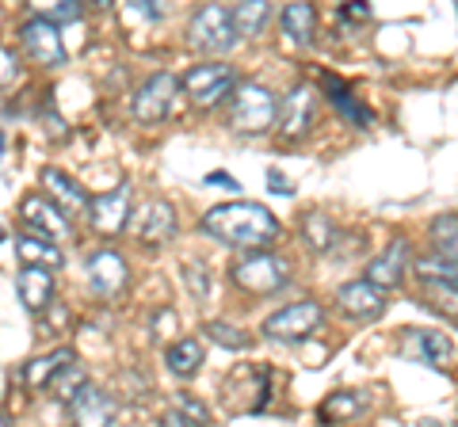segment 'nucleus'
Masks as SVG:
<instances>
[{
    "instance_id": "7ed1b4c3",
    "label": "nucleus",
    "mask_w": 458,
    "mask_h": 427,
    "mask_svg": "<svg viewBox=\"0 0 458 427\" xmlns=\"http://www.w3.org/2000/svg\"><path fill=\"white\" fill-rule=\"evenodd\" d=\"M229 279L237 282L245 294H276L283 290L286 282H291V264L283 260V255L276 252H249L245 260L233 264V272H229Z\"/></svg>"
},
{
    "instance_id": "c85d7f7f",
    "label": "nucleus",
    "mask_w": 458,
    "mask_h": 427,
    "mask_svg": "<svg viewBox=\"0 0 458 427\" xmlns=\"http://www.w3.org/2000/svg\"><path fill=\"white\" fill-rule=\"evenodd\" d=\"M428 237H432V248L443 255V260L458 264V214H443V218H436Z\"/></svg>"
},
{
    "instance_id": "c756f323",
    "label": "nucleus",
    "mask_w": 458,
    "mask_h": 427,
    "mask_svg": "<svg viewBox=\"0 0 458 427\" xmlns=\"http://www.w3.org/2000/svg\"><path fill=\"white\" fill-rule=\"evenodd\" d=\"M84 386H89V374H84V366H81V363H69L62 374L50 381V393L57 397V401L73 405V401H77V393H81Z\"/></svg>"
},
{
    "instance_id": "f704fd0d",
    "label": "nucleus",
    "mask_w": 458,
    "mask_h": 427,
    "mask_svg": "<svg viewBox=\"0 0 458 427\" xmlns=\"http://www.w3.org/2000/svg\"><path fill=\"white\" fill-rule=\"evenodd\" d=\"M183 279H188L191 297H207L210 294V272H207V264L188 260V264H183Z\"/></svg>"
},
{
    "instance_id": "0eeeda50",
    "label": "nucleus",
    "mask_w": 458,
    "mask_h": 427,
    "mask_svg": "<svg viewBox=\"0 0 458 427\" xmlns=\"http://www.w3.org/2000/svg\"><path fill=\"white\" fill-rule=\"evenodd\" d=\"M20 218L27 225V233L50 240V245H54V240H69V233H73L65 210L57 206L54 198H47V195H27L20 203Z\"/></svg>"
},
{
    "instance_id": "ddd939ff",
    "label": "nucleus",
    "mask_w": 458,
    "mask_h": 427,
    "mask_svg": "<svg viewBox=\"0 0 458 427\" xmlns=\"http://www.w3.org/2000/svg\"><path fill=\"white\" fill-rule=\"evenodd\" d=\"M336 309L348 321H375V317H382V313H386V290L370 287L367 279L344 282V287L336 290Z\"/></svg>"
},
{
    "instance_id": "393cba45",
    "label": "nucleus",
    "mask_w": 458,
    "mask_h": 427,
    "mask_svg": "<svg viewBox=\"0 0 458 427\" xmlns=\"http://www.w3.org/2000/svg\"><path fill=\"white\" fill-rule=\"evenodd\" d=\"M16 255L23 260V267H62V248H54L50 240H42V237H31V233H20L16 240Z\"/></svg>"
},
{
    "instance_id": "4468645a",
    "label": "nucleus",
    "mask_w": 458,
    "mask_h": 427,
    "mask_svg": "<svg viewBox=\"0 0 458 427\" xmlns=\"http://www.w3.org/2000/svg\"><path fill=\"white\" fill-rule=\"evenodd\" d=\"M89 218H92V225H96V230L104 233V237L123 233V230H126V222L134 218V214H131V183H119L114 191L96 195V198H92Z\"/></svg>"
},
{
    "instance_id": "423d86ee",
    "label": "nucleus",
    "mask_w": 458,
    "mask_h": 427,
    "mask_svg": "<svg viewBox=\"0 0 458 427\" xmlns=\"http://www.w3.org/2000/svg\"><path fill=\"white\" fill-rule=\"evenodd\" d=\"M321 324V306L318 302H294L276 309L271 317L260 324V332L279 344H302V339Z\"/></svg>"
},
{
    "instance_id": "20e7f679",
    "label": "nucleus",
    "mask_w": 458,
    "mask_h": 427,
    "mask_svg": "<svg viewBox=\"0 0 458 427\" xmlns=\"http://www.w3.org/2000/svg\"><path fill=\"white\" fill-rule=\"evenodd\" d=\"M237 23H233V8L225 4H207L195 12L191 20V46L203 54H225L237 46Z\"/></svg>"
},
{
    "instance_id": "2f4dec72",
    "label": "nucleus",
    "mask_w": 458,
    "mask_h": 427,
    "mask_svg": "<svg viewBox=\"0 0 458 427\" xmlns=\"http://www.w3.org/2000/svg\"><path fill=\"white\" fill-rule=\"evenodd\" d=\"M203 336L214 339V344H222V347H233V351H241V347L252 344L249 332H241L237 324H225V321H207V324H203Z\"/></svg>"
},
{
    "instance_id": "5701e85b",
    "label": "nucleus",
    "mask_w": 458,
    "mask_h": 427,
    "mask_svg": "<svg viewBox=\"0 0 458 427\" xmlns=\"http://www.w3.org/2000/svg\"><path fill=\"white\" fill-rule=\"evenodd\" d=\"M412 267H417L420 282H428V287H439V290L458 294V264L454 260H443L439 252H428Z\"/></svg>"
},
{
    "instance_id": "a19ab883",
    "label": "nucleus",
    "mask_w": 458,
    "mask_h": 427,
    "mask_svg": "<svg viewBox=\"0 0 458 427\" xmlns=\"http://www.w3.org/2000/svg\"><path fill=\"white\" fill-rule=\"evenodd\" d=\"M340 16H344V20H360V23H363V20H370V8L355 0V4H344V8H340Z\"/></svg>"
},
{
    "instance_id": "dca6fc26",
    "label": "nucleus",
    "mask_w": 458,
    "mask_h": 427,
    "mask_svg": "<svg viewBox=\"0 0 458 427\" xmlns=\"http://www.w3.org/2000/svg\"><path fill=\"white\" fill-rule=\"evenodd\" d=\"M313 107H318L313 84H294V88L283 96V104H279V130H283V138H302L310 130V122H313Z\"/></svg>"
},
{
    "instance_id": "6ab92c4d",
    "label": "nucleus",
    "mask_w": 458,
    "mask_h": 427,
    "mask_svg": "<svg viewBox=\"0 0 458 427\" xmlns=\"http://www.w3.org/2000/svg\"><path fill=\"white\" fill-rule=\"evenodd\" d=\"M69 420H73V427H107L114 420V401L89 381V386L77 393V401L69 405Z\"/></svg>"
},
{
    "instance_id": "b1692460",
    "label": "nucleus",
    "mask_w": 458,
    "mask_h": 427,
    "mask_svg": "<svg viewBox=\"0 0 458 427\" xmlns=\"http://www.w3.org/2000/svg\"><path fill=\"white\" fill-rule=\"evenodd\" d=\"M279 23H283V35L291 42H298V46H310V42H313V27H318V12H313V4H302V0H298V4L283 8Z\"/></svg>"
},
{
    "instance_id": "e433bc0d",
    "label": "nucleus",
    "mask_w": 458,
    "mask_h": 427,
    "mask_svg": "<svg viewBox=\"0 0 458 427\" xmlns=\"http://www.w3.org/2000/svg\"><path fill=\"white\" fill-rule=\"evenodd\" d=\"M134 16H146V20H161L165 16V4H157V0H138V4H131Z\"/></svg>"
},
{
    "instance_id": "39448f33",
    "label": "nucleus",
    "mask_w": 458,
    "mask_h": 427,
    "mask_svg": "<svg viewBox=\"0 0 458 427\" xmlns=\"http://www.w3.org/2000/svg\"><path fill=\"white\" fill-rule=\"evenodd\" d=\"M180 88L188 92V99L195 107H214L222 104V96L237 92V77H233V65H222V62H207V65H191L183 73Z\"/></svg>"
},
{
    "instance_id": "58836bf2",
    "label": "nucleus",
    "mask_w": 458,
    "mask_h": 427,
    "mask_svg": "<svg viewBox=\"0 0 458 427\" xmlns=\"http://www.w3.org/2000/svg\"><path fill=\"white\" fill-rule=\"evenodd\" d=\"M172 329H176V317H172L168 309H157V313H153V332L165 336V332H172Z\"/></svg>"
},
{
    "instance_id": "4c0bfd02",
    "label": "nucleus",
    "mask_w": 458,
    "mask_h": 427,
    "mask_svg": "<svg viewBox=\"0 0 458 427\" xmlns=\"http://www.w3.org/2000/svg\"><path fill=\"white\" fill-rule=\"evenodd\" d=\"M267 183H271V191H276V195H294V183L286 180L279 168H267Z\"/></svg>"
},
{
    "instance_id": "1a4fd4ad",
    "label": "nucleus",
    "mask_w": 458,
    "mask_h": 427,
    "mask_svg": "<svg viewBox=\"0 0 458 427\" xmlns=\"http://www.w3.org/2000/svg\"><path fill=\"white\" fill-rule=\"evenodd\" d=\"M176 88H180V80L172 77V73H153V77L134 92V99H131V115H134L138 122H161L168 111H172Z\"/></svg>"
},
{
    "instance_id": "4be33fe9",
    "label": "nucleus",
    "mask_w": 458,
    "mask_h": 427,
    "mask_svg": "<svg viewBox=\"0 0 458 427\" xmlns=\"http://www.w3.org/2000/svg\"><path fill=\"white\" fill-rule=\"evenodd\" d=\"M321 84H325V92H328V104H333L348 122H355L360 130H367V126L375 122V115H370V111L360 104V99L352 96V88H348L344 80H336V77H321Z\"/></svg>"
},
{
    "instance_id": "2eb2a0df",
    "label": "nucleus",
    "mask_w": 458,
    "mask_h": 427,
    "mask_svg": "<svg viewBox=\"0 0 458 427\" xmlns=\"http://www.w3.org/2000/svg\"><path fill=\"white\" fill-rule=\"evenodd\" d=\"M126 279H131V272H126V260L114 248H96L89 255V287L96 297H114Z\"/></svg>"
},
{
    "instance_id": "9b49d317",
    "label": "nucleus",
    "mask_w": 458,
    "mask_h": 427,
    "mask_svg": "<svg viewBox=\"0 0 458 427\" xmlns=\"http://www.w3.org/2000/svg\"><path fill=\"white\" fill-rule=\"evenodd\" d=\"M397 351L424 366H447L454 359V344L436 329H405L397 336Z\"/></svg>"
},
{
    "instance_id": "412c9836",
    "label": "nucleus",
    "mask_w": 458,
    "mask_h": 427,
    "mask_svg": "<svg viewBox=\"0 0 458 427\" xmlns=\"http://www.w3.org/2000/svg\"><path fill=\"white\" fill-rule=\"evenodd\" d=\"M69 363H77L73 359V351L69 347H62V351H50V355H38V359H31L23 370H20V378L27 381L31 389H50V381L62 374V370L69 366Z\"/></svg>"
},
{
    "instance_id": "cd10ccee",
    "label": "nucleus",
    "mask_w": 458,
    "mask_h": 427,
    "mask_svg": "<svg viewBox=\"0 0 458 427\" xmlns=\"http://www.w3.org/2000/svg\"><path fill=\"white\" fill-rule=\"evenodd\" d=\"M267 20H271V4H264V0H241V4H233V23L245 38L260 35Z\"/></svg>"
},
{
    "instance_id": "9d476101",
    "label": "nucleus",
    "mask_w": 458,
    "mask_h": 427,
    "mask_svg": "<svg viewBox=\"0 0 458 427\" xmlns=\"http://www.w3.org/2000/svg\"><path fill=\"white\" fill-rule=\"evenodd\" d=\"M134 237L141 240V245H149V248H161L168 245L172 237H176V210H172L165 198H149V203H141L134 210Z\"/></svg>"
},
{
    "instance_id": "473e14b6",
    "label": "nucleus",
    "mask_w": 458,
    "mask_h": 427,
    "mask_svg": "<svg viewBox=\"0 0 458 427\" xmlns=\"http://www.w3.org/2000/svg\"><path fill=\"white\" fill-rule=\"evenodd\" d=\"M38 16L50 23H73L81 20V4L77 0H54V4H38Z\"/></svg>"
},
{
    "instance_id": "37998d69",
    "label": "nucleus",
    "mask_w": 458,
    "mask_h": 427,
    "mask_svg": "<svg viewBox=\"0 0 458 427\" xmlns=\"http://www.w3.org/2000/svg\"><path fill=\"white\" fill-rule=\"evenodd\" d=\"M417 427H443V423H436V420H420Z\"/></svg>"
},
{
    "instance_id": "f3484780",
    "label": "nucleus",
    "mask_w": 458,
    "mask_h": 427,
    "mask_svg": "<svg viewBox=\"0 0 458 427\" xmlns=\"http://www.w3.org/2000/svg\"><path fill=\"white\" fill-rule=\"evenodd\" d=\"M42 188H47V195L65 210V218H77V214L92 210V198L84 195L81 183L73 176H65L62 168H42Z\"/></svg>"
},
{
    "instance_id": "f8f14e48",
    "label": "nucleus",
    "mask_w": 458,
    "mask_h": 427,
    "mask_svg": "<svg viewBox=\"0 0 458 427\" xmlns=\"http://www.w3.org/2000/svg\"><path fill=\"white\" fill-rule=\"evenodd\" d=\"M20 42H23V50L31 54V58L38 65H47V69H57V65H65V46H62V35H57V27L50 20H42V16H31L23 27H20Z\"/></svg>"
},
{
    "instance_id": "79ce46f5",
    "label": "nucleus",
    "mask_w": 458,
    "mask_h": 427,
    "mask_svg": "<svg viewBox=\"0 0 458 427\" xmlns=\"http://www.w3.org/2000/svg\"><path fill=\"white\" fill-rule=\"evenodd\" d=\"M161 427H195L188 416H180V412H168V416L161 420Z\"/></svg>"
},
{
    "instance_id": "ea45409f",
    "label": "nucleus",
    "mask_w": 458,
    "mask_h": 427,
    "mask_svg": "<svg viewBox=\"0 0 458 427\" xmlns=\"http://www.w3.org/2000/svg\"><path fill=\"white\" fill-rule=\"evenodd\" d=\"M207 183H210V188H222V191H237V188H241V183L229 176V172H210Z\"/></svg>"
},
{
    "instance_id": "a211bd4d",
    "label": "nucleus",
    "mask_w": 458,
    "mask_h": 427,
    "mask_svg": "<svg viewBox=\"0 0 458 427\" xmlns=\"http://www.w3.org/2000/svg\"><path fill=\"white\" fill-rule=\"evenodd\" d=\"M405 264H409V245L397 237L382 248L378 260L367 264V282L378 290H394V287H401V279H405Z\"/></svg>"
},
{
    "instance_id": "f03ea898",
    "label": "nucleus",
    "mask_w": 458,
    "mask_h": 427,
    "mask_svg": "<svg viewBox=\"0 0 458 427\" xmlns=\"http://www.w3.org/2000/svg\"><path fill=\"white\" fill-rule=\"evenodd\" d=\"M276 119H279V104L264 84H256V80L237 84L233 104H229V126L237 134H264Z\"/></svg>"
},
{
    "instance_id": "aec40b11",
    "label": "nucleus",
    "mask_w": 458,
    "mask_h": 427,
    "mask_svg": "<svg viewBox=\"0 0 458 427\" xmlns=\"http://www.w3.org/2000/svg\"><path fill=\"white\" fill-rule=\"evenodd\" d=\"M16 294H20L23 309L42 313L54 302V275H50V267H23V272L16 275Z\"/></svg>"
},
{
    "instance_id": "6e6552de",
    "label": "nucleus",
    "mask_w": 458,
    "mask_h": 427,
    "mask_svg": "<svg viewBox=\"0 0 458 427\" xmlns=\"http://www.w3.org/2000/svg\"><path fill=\"white\" fill-rule=\"evenodd\" d=\"M267 366H237L233 374L222 381L225 405H233L237 412H260L267 405Z\"/></svg>"
},
{
    "instance_id": "bb28decb",
    "label": "nucleus",
    "mask_w": 458,
    "mask_h": 427,
    "mask_svg": "<svg viewBox=\"0 0 458 427\" xmlns=\"http://www.w3.org/2000/svg\"><path fill=\"white\" fill-rule=\"evenodd\" d=\"M165 363L172 374L191 378V374H199V366H203V344H199V339H176V344L165 351Z\"/></svg>"
},
{
    "instance_id": "a878e982",
    "label": "nucleus",
    "mask_w": 458,
    "mask_h": 427,
    "mask_svg": "<svg viewBox=\"0 0 458 427\" xmlns=\"http://www.w3.org/2000/svg\"><path fill=\"white\" fill-rule=\"evenodd\" d=\"M363 393H355V389H336L333 397H325L321 408H318V420L321 423H340V420H352V416H363Z\"/></svg>"
},
{
    "instance_id": "72a5a7b5",
    "label": "nucleus",
    "mask_w": 458,
    "mask_h": 427,
    "mask_svg": "<svg viewBox=\"0 0 458 427\" xmlns=\"http://www.w3.org/2000/svg\"><path fill=\"white\" fill-rule=\"evenodd\" d=\"M176 412H180V416H188L195 427H207L210 423V408L199 401V397H191V393H180L176 397Z\"/></svg>"
},
{
    "instance_id": "f257e3e1",
    "label": "nucleus",
    "mask_w": 458,
    "mask_h": 427,
    "mask_svg": "<svg viewBox=\"0 0 458 427\" xmlns=\"http://www.w3.org/2000/svg\"><path fill=\"white\" fill-rule=\"evenodd\" d=\"M203 233H210L214 240L222 245H237V248H256V245H267V240L279 237V222L276 214L260 203H222L207 210L203 218Z\"/></svg>"
},
{
    "instance_id": "c9c22d12",
    "label": "nucleus",
    "mask_w": 458,
    "mask_h": 427,
    "mask_svg": "<svg viewBox=\"0 0 458 427\" xmlns=\"http://www.w3.org/2000/svg\"><path fill=\"white\" fill-rule=\"evenodd\" d=\"M0 62H4V69H0V80H4V88H12V80L20 77V62H16V54H12L4 46V54H0Z\"/></svg>"
},
{
    "instance_id": "7c9ffc66",
    "label": "nucleus",
    "mask_w": 458,
    "mask_h": 427,
    "mask_svg": "<svg viewBox=\"0 0 458 427\" xmlns=\"http://www.w3.org/2000/svg\"><path fill=\"white\" fill-rule=\"evenodd\" d=\"M302 233H306V240H310L313 252H328V248H333V240H336L333 222H328L321 210H310V214H306V218H302Z\"/></svg>"
}]
</instances>
